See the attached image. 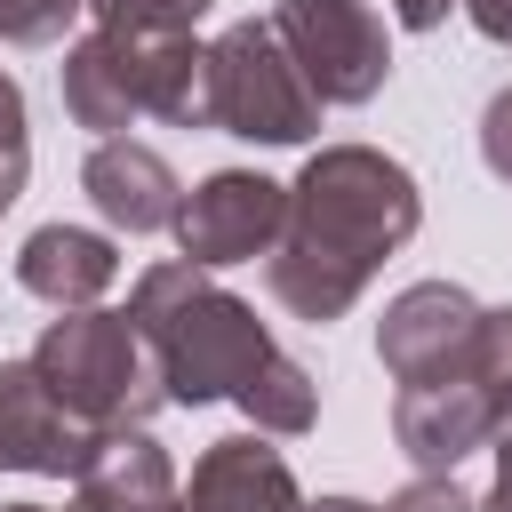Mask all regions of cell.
<instances>
[{"label":"cell","mask_w":512,"mask_h":512,"mask_svg":"<svg viewBox=\"0 0 512 512\" xmlns=\"http://www.w3.org/2000/svg\"><path fill=\"white\" fill-rule=\"evenodd\" d=\"M376 512H472V496L456 488V472H416V480L392 488Z\"/></svg>","instance_id":"44dd1931"},{"label":"cell","mask_w":512,"mask_h":512,"mask_svg":"<svg viewBox=\"0 0 512 512\" xmlns=\"http://www.w3.org/2000/svg\"><path fill=\"white\" fill-rule=\"evenodd\" d=\"M448 8H456V0H392V24H408V32H432Z\"/></svg>","instance_id":"cb8c5ba5"},{"label":"cell","mask_w":512,"mask_h":512,"mask_svg":"<svg viewBox=\"0 0 512 512\" xmlns=\"http://www.w3.org/2000/svg\"><path fill=\"white\" fill-rule=\"evenodd\" d=\"M488 456H496V480L512 488V408L496 416V432H488Z\"/></svg>","instance_id":"d4e9b609"},{"label":"cell","mask_w":512,"mask_h":512,"mask_svg":"<svg viewBox=\"0 0 512 512\" xmlns=\"http://www.w3.org/2000/svg\"><path fill=\"white\" fill-rule=\"evenodd\" d=\"M128 320L136 336L152 344L160 360V384H168V408H208V400H232L280 344L272 328L256 320L248 296H232L216 272L200 264H144L136 288H128Z\"/></svg>","instance_id":"7a4b0ae2"},{"label":"cell","mask_w":512,"mask_h":512,"mask_svg":"<svg viewBox=\"0 0 512 512\" xmlns=\"http://www.w3.org/2000/svg\"><path fill=\"white\" fill-rule=\"evenodd\" d=\"M0 512H56V504H0Z\"/></svg>","instance_id":"83f0119b"},{"label":"cell","mask_w":512,"mask_h":512,"mask_svg":"<svg viewBox=\"0 0 512 512\" xmlns=\"http://www.w3.org/2000/svg\"><path fill=\"white\" fill-rule=\"evenodd\" d=\"M120 280V240L112 232H88V224H40L24 232L16 248V288L72 312V304H96L104 288Z\"/></svg>","instance_id":"4fadbf2b"},{"label":"cell","mask_w":512,"mask_h":512,"mask_svg":"<svg viewBox=\"0 0 512 512\" xmlns=\"http://www.w3.org/2000/svg\"><path fill=\"white\" fill-rule=\"evenodd\" d=\"M72 512H176V464L152 440V424L96 432L88 464L72 472Z\"/></svg>","instance_id":"7c38bea8"},{"label":"cell","mask_w":512,"mask_h":512,"mask_svg":"<svg viewBox=\"0 0 512 512\" xmlns=\"http://www.w3.org/2000/svg\"><path fill=\"white\" fill-rule=\"evenodd\" d=\"M232 408H240L264 440H296V432H312V424H320V384H312V368H304V360L272 352V360L232 392Z\"/></svg>","instance_id":"2e32d148"},{"label":"cell","mask_w":512,"mask_h":512,"mask_svg":"<svg viewBox=\"0 0 512 512\" xmlns=\"http://www.w3.org/2000/svg\"><path fill=\"white\" fill-rule=\"evenodd\" d=\"M80 192L96 200V216L112 232H168L176 200H184L168 152H152L136 136H96V152L80 160Z\"/></svg>","instance_id":"8fae6325"},{"label":"cell","mask_w":512,"mask_h":512,"mask_svg":"<svg viewBox=\"0 0 512 512\" xmlns=\"http://www.w3.org/2000/svg\"><path fill=\"white\" fill-rule=\"evenodd\" d=\"M120 40H128L136 112L168 128H208V48L192 32H120Z\"/></svg>","instance_id":"5bb4252c"},{"label":"cell","mask_w":512,"mask_h":512,"mask_svg":"<svg viewBox=\"0 0 512 512\" xmlns=\"http://www.w3.org/2000/svg\"><path fill=\"white\" fill-rule=\"evenodd\" d=\"M272 32L320 104H368L392 80V32L368 0H280Z\"/></svg>","instance_id":"5b68a950"},{"label":"cell","mask_w":512,"mask_h":512,"mask_svg":"<svg viewBox=\"0 0 512 512\" xmlns=\"http://www.w3.org/2000/svg\"><path fill=\"white\" fill-rule=\"evenodd\" d=\"M472 320H480V304H472V288H456V280H416V288H400V296L384 304V320H376V360H384V376H392V384H416V376L464 368Z\"/></svg>","instance_id":"9c48e42d"},{"label":"cell","mask_w":512,"mask_h":512,"mask_svg":"<svg viewBox=\"0 0 512 512\" xmlns=\"http://www.w3.org/2000/svg\"><path fill=\"white\" fill-rule=\"evenodd\" d=\"M56 88H64V112L88 128V136H120L136 120V88H128V40L120 32H80L64 40V64H56Z\"/></svg>","instance_id":"9a60e30c"},{"label":"cell","mask_w":512,"mask_h":512,"mask_svg":"<svg viewBox=\"0 0 512 512\" xmlns=\"http://www.w3.org/2000/svg\"><path fill=\"white\" fill-rule=\"evenodd\" d=\"M488 432H496V400L464 368H440L392 392V440L416 472H456L472 448H488Z\"/></svg>","instance_id":"52a82bcc"},{"label":"cell","mask_w":512,"mask_h":512,"mask_svg":"<svg viewBox=\"0 0 512 512\" xmlns=\"http://www.w3.org/2000/svg\"><path fill=\"white\" fill-rule=\"evenodd\" d=\"M480 160H488V176L512 184V88H496L480 104Z\"/></svg>","instance_id":"7402d4cb"},{"label":"cell","mask_w":512,"mask_h":512,"mask_svg":"<svg viewBox=\"0 0 512 512\" xmlns=\"http://www.w3.org/2000/svg\"><path fill=\"white\" fill-rule=\"evenodd\" d=\"M176 512H304V488L264 432H232L200 448L192 480L176 488Z\"/></svg>","instance_id":"30bf717a"},{"label":"cell","mask_w":512,"mask_h":512,"mask_svg":"<svg viewBox=\"0 0 512 512\" xmlns=\"http://www.w3.org/2000/svg\"><path fill=\"white\" fill-rule=\"evenodd\" d=\"M320 96L304 88L296 56L280 48L272 16H240L224 40H208V128L240 144H304L320 128Z\"/></svg>","instance_id":"277c9868"},{"label":"cell","mask_w":512,"mask_h":512,"mask_svg":"<svg viewBox=\"0 0 512 512\" xmlns=\"http://www.w3.org/2000/svg\"><path fill=\"white\" fill-rule=\"evenodd\" d=\"M464 16H472V32H480V40L512 48V0H464Z\"/></svg>","instance_id":"603a6c76"},{"label":"cell","mask_w":512,"mask_h":512,"mask_svg":"<svg viewBox=\"0 0 512 512\" xmlns=\"http://www.w3.org/2000/svg\"><path fill=\"white\" fill-rule=\"evenodd\" d=\"M416 224H424V192L392 152L320 144L288 184V216L264 256V288L280 312L328 328L368 296L384 256H400L416 240Z\"/></svg>","instance_id":"6da1fadb"},{"label":"cell","mask_w":512,"mask_h":512,"mask_svg":"<svg viewBox=\"0 0 512 512\" xmlns=\"http://www.w3.org/2000/svg\"><path fill=\"white\" fill-rule=\"evenodd\" d=\"M472 512H512V488H504V480H496V488H488V496H472Z\"/></svg>","instance_id":"4316f807"},{"label":"cell","mask_w":512,"mask_h":512,"mask_svg":"<svg viewBox=\"0 0 512 512\" xmlns=\"http://www.w3.org/2000/svg\"><path fill=\"white\" fill-rule=\"evenodd\" d=\"M72 16H88V0H0V40L8 48H56L72 32Z\"/></svg>","instance_id":"ffe728a7"},{"label":"cell","mask_w":512,"mask_h":512,"mask_svg":"<svg viewBox=\"0 0 512 512\" xmlns=\"http://www.w3.org/2000/svg\"><path fill=\"white\" fill-rule=\"evenodd\" d=\"M304 512H376V504H360V496H304Z\"/></svg>","instance_id":"484cf974"},{"label":"cell","mask_w":512,"mask_h":512,"mask_svg":"<svg viewBox=\"0 0 512 512\" xmlns=\"http://www.w3.org/2000/svg\"><path fill=\"white\" fill-rule=\"evenodd\" d=\"M96 448V424H80L24 360H0V472H40V480H72Z\"/></svg>","instance_id":"ba28073f"},{"label":"cell","mask_w":512,"mask_h":512,"mask_svg":"<svg viewBox=\"0 0 512 512\" xmlns=\"http://www.w3.org/2000/svg\"><path fill=\"white\" fill-rule=\"evenodd\" d=\"M24 176H32V112H24L16 72H0V216L16 208Z\"/></svg>","instance_id":"ac0fdd59"},{"label":"cell","mask_w":512,"mask_h":512,"mask_svg":"<svg viewBox=\"0 0 512 512\" xmlns=\"http://www.w3.org/2000/svg\"><path fill=\"white\" fill-rule=\"evenodd\" d=\"M216 0H88L104 32H192Z\"/></svg>","instance_id":"d6986e66"},{"label":"cell","mask_w":512,"mask_h":512,"mask_svg":"<svg viewBox=\"0 0 512 512\" xmlns=\"http://www.w3.org/2000/svg\"><path fill=\"white\" fill-rule=\"evenodd\" d=\"M464 376L496 400V416L512 408V304H480L472 344H464Z\"/></svg>","instance_id":"e0dca14e"},{"label":"cell","mask_w":512,"mask_h":512,"mask_svg":"<svg viewBox=\"0 0 512 512\" xmlns=\"http://www.w3.org/2000/svg\"><path fill=\"white\" fill-rule=\"evenodd\" d=\"M280 216H288V184L256 176V168H216L200 176L184 200H176V256L200 264V272H224V264H256L272 256L280 240Z\"/></svg>","instance_id":"8992f818"},{"label":"cell","mask_w":512,"mask_h":512,"mask_svg":"<svg viewBox=\"0 0 512 512\" xmlns=\"http://www.w3.org/2000/svg\"><path fill=\"white\" fill-rule=\"evenodd\" d=\"M32 368H40V384H48L80 424H96V432H112V424H152V416L168 408V384H160L152 344L136 336L128 312H104V304L56 312V320L40 328V344H32Z\"/></svg>","instance_id":"3957f363"}]
</instances>
